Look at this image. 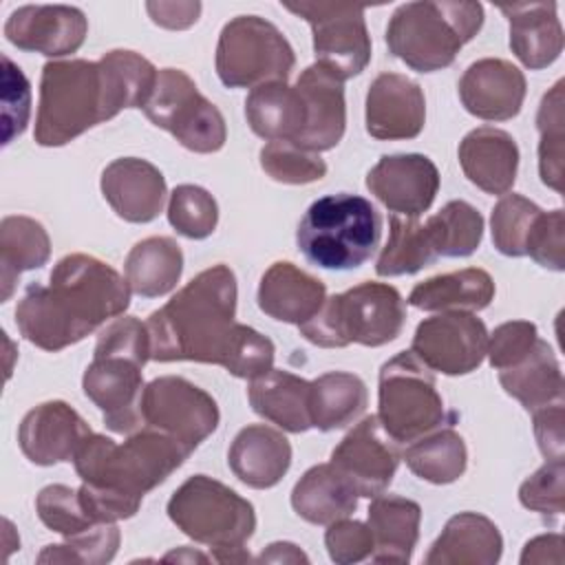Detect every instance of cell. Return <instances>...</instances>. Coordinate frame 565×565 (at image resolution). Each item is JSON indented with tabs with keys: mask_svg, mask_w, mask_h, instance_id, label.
Returning a JSON list of instances; mask_svg holds the SVG:
<instances>
[{
	"mask_svg": "<svg viewBox=\"0 0 565 565\" xmlns=\"http://www.w3.org/2000/svg\"><path fill=\"white\" fill-rule=\"evenodd\" d=\"M157 79V68L139 53L115 49L99 62H46L40 79L35 141L64 146L88 128L113 119L124 108H143Z\"/></svg>",
	"mask_w": 565,
	"mask_h": 565,
	"instance_id": "1",
	"label": "cell"
},
{
	"mask_svg": "<svg viewBox=\"0 0 565 565\" xmlns=\"http://www.w3.org/2000/svg\"><path fill=\"white\" fill-rule=\"evenodd\" d=\"M130 305V287L108 263L88 254L57 260L49 282H31L15 307V324L24 340L62 351Z\"/></svg>",
	"mask_w": 565,
	"mask_h": 565,
	"instance_id": "2",
	"label": "cell"
},
{
	"mask_svg": "<svg viewBox=\"0 0 565 565\" xmlns=\"http://www.w3.org/2000/svg\"><path fill=\"white\" fill-rule=\"evenodd\" d=\"M192 452L170 435L143 428L124 444L90 433L73 463L82 479L77 490L93 523H117L137 514L141 499L163 483Z\"/></svg>",
	"mask_w": 565,
	"mask_h": 565,
	"instance_id": "3",
	"label": "cell"
},
{
	"mask_svg": "<svg viewBox=\"0 0 565 565\" xmlns=\"http://www.w3.org/2000/svg\"><path fill=\"white\" fill-rule=\"evenodd\" d=\"M236 316V276L218 263L196 274L146 320L150 360L223 364Z\"/></svg>",
	"mask_w": 565,
	"mask_h": 565,
	"instance_id": "4",
	"label": "cell"
},
{
	"mask_svg": "<svg viewBox=\"0 0 565 565\" xmlns=\"http://www.w3.org/2000/svg\"><path fill=\"white\" fill-rule=\"evenodd\" d=\"M148 360L150 335L146 322L124 316L99 333L82 386L113 433L128 435L141 426V395L146 388L141 369Z\"/></svg>",
	"mask_w": 565,
	"mask_h": 565,
	"instance_id": "5",
	"label": "cell"
},
{
	"mask_svg": "<svg viewBox=\"0 0 565 565\" xmlns=\"http://www.w3.org/2000/svg\"><path fill=\"white\" fill-rule=\"evenodd\" d=\"M382 216L364 196L338 192L313 201L296 230L302 256L322 269H355L377 249Z\"/></svg>",
	"mask_w": 565,
	"mask_h": 565,
	"instance_id": "6",
	"label": "cell"
},
{
	"mask_svg": "<svg viewBox=\"0 0 565 565\" xmlns=\"http://www.w3.org/2000/svg\"><path fill=\"white\" fill-rule=\"evenodd\" d=\"M483 24L479 2H408L388 20V51L408 68L433 73L455 62Z\"/></svg>",
	"mask_w": 565,
	"mask_h": 565,
	"instance_id": "7",
	"label": "cell"
},
{
	"mask_svg": "<svg viewBox=\"0 0 565 565\" xmlns=\"http://www.w3.org/2000/svg\"><path fill=\"white\" fill-rule=\"evenodd\" d=\"M170 521L192 541L207 545L218 563L249 561L245 543L256 530L254 505L225 483L194 475L168 501Z\"/></svg>",
	"mask_w": 565,
	"mask_h": 565,
	"instance_id": "8",
	"label": "cell"
},
{
	"mask_svg": "<svg viewBox=\"0 0 565 565\" xmlns=\"http://www.w3.org/2000/svg\"><path fill=\"white\" fill-rule=\"evenodd\" d=\"M406 322L399 291L386 282H360L324 300L320 311L300 324V335L316 347H382L393 342Z\"/></svg>",
	"mask_w": 565,
	"mask_h": 565,
	"instance_id": "9",
	"label": "cell"
},
{
	"mask_svg": "<svg viewBox=\"0 0 565 565\" xmlns=\"http://www.w3.org/2000/svg\"><path fill=\"white\" fill-rule=\"evenodd\" d=\"M377 417L397 444L415 441L446 424L433 371L413 351H402L382 364Z\"/></svg>",
	"mask_w": 565,
	"mask_h": 565,
	"instance_id": "10",
	"label": "cell"
},
{
	"mask_svg": "<svg viewBox=\"0 0 565 565\" xmlns=\"http://www.w3.org/2000/svg\"><path fill=\"white\" fill-rule=\"evenodd\" d=\"M294 64L291 44L265 18L238 15L218 35L216 75L227 88H256L267 82H285Z\"/></svg>",
	"mask_w": 565,
	"mask_h": 565,
	"instance_id": "11",
	"label": "cell"
},
{
	"mask_svg": "<svg viewBox=\"0 0 565 565\" xmlns=\"http://www.w3.org/2000/svg\"><path fill=\"white\" fill-rule=\"evenodd\" d=\"M143 113L192 152L210 154L225 146L227 128L221 110L199 93L192 77L181 68L159 71Z\"/></svg>",
	"mask_w": 565,
	"mask_h": 565,
	"instance_id": "12",
	"label": "cell"
},
{
	"mask_svg": "<svg viewBox=\"0 0 565 565\" xmlns=\"http://www.w3.org/2000/svg\"><path fill=\"white\" fill-rule=\"evenodd\" d=\"M287 11L307 20L320 64L342 79L360 75L371 62V38L364 7L347 2H285Z\"/></svg>",
	"mask_w": 565,
	"mask_h": 565,
	"instance_id": "13",
	"label": "cell"
},
{
	"mask_svg": "<svg viewBox=\"0 0 565 565\" xmlns=\"http://www.w3.org/2000/svg\"><path fill=\"white\" fill-rule=\"evenodd\" d=\"M218 406L210 393L185 377L152 380L141 395V422L196 450L218 426Z\"/></svg>",
	"mask_w": 565,
	"mask_h": 565,
	"instance_id": "14",
	"label": "cell"
},
{
	"mask_svg": "<svg viewBox=\"0 0 565 565\" xmlns=\"http://www.w3.org/2000/svg\"><path fill=\"white\" fill-rule=\"evenodd\" d=\"M411 351L430 371L466 375L483 362L488 331L486 324L468 311H441L417 324Z\"/></svg>",
	"mask_w": 565,
	"mask_h": 565,
	"instance_id": "15",
	"label": "cell"
},
{
	"mask_svg": "<svg viewBox=\"0 0 565 565\" xmlns=\"http://www.w3.org/2000/svg\"><path fill=\"white\" fill-rule=\"evenodd\" d=\"M399 444L384 430L377 415L364 417L333 448L331 463L347 477L360 497L373 499L382 494L402 459Z\"/></svg>",
	"mask_w": 565,
	"mask_h": 565,
	"instance_id": "16",
	"label": "cell"
},
{
	"mask_svg": "<svg viewBox=\"0 0 565 565\" xmlns=\"http://www.w3.org/2000/svg\"><path fill=\"white\" fill-rule=\"evenodd\" d=\"M366 188L393 214L417 218L435 201L439 172L426 154H384L369 170Z\"/></svg>",
	"mask_w": 565,
	"mask_h": 565,
	"instance_id": "17",
	"label": "cell"
},
{
	"mask_svg": "<svg viewBox=\"0 0 565 565\" xmlns=\"http://www.w3.org/2000/svg\"><path fill=\"white\" fill-rule=\"evenodd\" d=\"M86 31V15L68 4H26L15 9L4 24V35L13 46L49 57L75 53Z\"/></svg>",
	"mask_w": 565,
	"mask_h": 565,
	"instance_id": "18",
	"label": "cell"
},
{
	"mask_svg": "<svg viewBox=\"0 0 565 565\" xmlns=\"http://www.w3.org/2000/svg\"><path fill=\"white\" fill-rule=\"evenodd\" d=\"M296 88L305 104V128L291 143L309 152L335 148L347 128L344 79L316 62L300 73Z\"/></svg>",
	"mask_w": 565,
	"mask_h": 565,
	"instance_id": "19",
	"label": "cell"
},
{
	"mask_svg": "<svg viewBox=\"0 0 565 565\" xmlns=\"http://www.w3.org/2000/svg\"><path fill=\"white\" fill-rule=\"evenodd\" d=\"M90 435L88 424L62 399H51L31 408L18 428V444L35 466L71 461Z\"/></svg>",
	"mask_w": 565,
	"mask_h": 565,
	"instance_id": "20",
	"label": "cell"
},
{
	"mask_svg": "<svg viewBox=\"0 0 565 565\" xmlns=\"http://www.w3.org/2000/svg\"><path fill=\"white\" fill-rule=\"evenodd\" d=\"M426 99L417 82L380 73L366 93V132L382 141L413 139L424 130Z\"/></svg>",
	"mask_w": 565,
	"mask_h": 565,
	"instance_id": "21",
	"label": "cell"
},
{
	"mask_svg": "<svg viewBox=\"0 0 565 565\" xmlns=\"http://www.w3.org/2000/svg\"><path fill=\"white\" fill-rule=\"evenodd\" d=\"M457 88L463 108L486 121L512 119L525 99L523 73L501 57L472 62L463 71Z\"/></svg>",
	"mask_w": 565,
	"mask_h": 565,
	"instance_id": "22",
	"label": "cell"
},
{
	"mask_svg": "<svg viewBox=\"0 0 565 565\" xmlns=\"http://www.w3.org/2000/svg\"><path fill=\"white\" fill-rule=\"evenodd\" d=\"M99 185L113 212L128 223L154 221L166 203V179L146 159L121 157L110 161Z\"/></svg>",
	"mask_w": 565,
	"mask_h": 565,
	"instance_id": "23",
	"label": "cell"
},
{
	"mask_svg": "<svg viewBox=\"0 0 565 565\" xmlns=\"http://www.w3.org/2000/svg\"><path fill=\"white\" fill-rule=\"evenodd\" d=\"M459 166L470 183L488 194H505L516 179L519 146L510 132L481 126L459 143Z\"/></svg>",
	"mask_w": 565,
	"mask_h": 565,
	"instance_id": "24",
	"label": "cell"
},
{
	"mask_svg": "<svg viewBox=\"0 0 565 565\" xmlns=\"http://www.w3.org/2000/svg\"><path fill=\"white\" fill-rule=\"evenodd\" d=\"M327 300L324 282L302 271L289 260L274 263L260 278L258 307L269 318L305 324L311 320Z\"/></svg>",
	"mask_w": 565,
	"mask_h": 565,
	"instance_id": "25",
	"label": "cell"
},
{
	"mask_svg": "<svg viewBox=\"0 0 565 565\" xmlns=\"http://www.w3.org/2000/svg\"><path fill=\"white\" fill-rule=\"evenodd\" d=\"M227 463L245 486L274 488L291 466V444L271 426L249 424L234 437Z\"/></svg>",
	"mask_w": 565,
	"mask_h": 565,
	"instance_id": "26",
	"label": "cell"
},
{
	"mask_svg": "<svg viewBox=\"0 0 565 565\" xmlns=\"http://www.w3.org/2000/svg\"><path fill=\"white\" fill-rule=\"evenodd\" d=\"M499 9L510 22V49L523 66L539 71L558 60L563 26L556 2H516Z\"/></svg>",
	"mask_w": 565,
	"mask_h": 565,
	"instance_id": "27",
	"label": "cell"
},
{
	"mask_svg": "<svg viewBox=\"0 0 565 565\" xmlns=\"http://www.w3.org/2000/svg\"><path fill=\"white\" fill-rule=\"evenodd\" d=\"M503 539L499 527L483 514L459 512L426 554L428 565H494L501 558Z\"/></svg>",
	"mask_w": 565,
	"mask_h": 565,
	"instance_id": "28",
	"label": "cell"
},
{
	"mask_svg": "<svg viewBox=\"0 0 565 565\" xmlns=\"http://www.w3.org/2000/svg\"><path fill=\"white\" fill-rule=\"evenodd\" d=\"M311 382L280 369L249 380L247 397L256 415L276 424L287 433H305L313 428L309 411Z\"/></svg>",
	"mask_w": 565,
	"mask_h": 565,
	"instance_id": "29",
	"label": "cell"
},
{
	"mask_svg": "<svg viewBox=\"0 0 565 565\" xmlns=\"http://www.w3.org/2000/svg\"><path fill=\"white\" fill-rule=\"evenodd\" d=\"M419 503L395 494L373 497L369 505V530L373 536L371 561L408 563L419 539Z\"/></svg>",
	"mask_w": 565,
	"mask_h": 565,
	"instance_id": "30",
	"label": "cell"
},
{
	"mask_svg": "<svg viewBox=\"0 0 565 565\" xmlns=\"http://www.w3.org/2000/svg\"><path fill=\"white\" fill-rule=\"evenodd\" d=\"M355 488L342 477L335 466L318 463L309 468L291 490V508L313 525H329L349 516L358 505Z\"/></svg>",
	"mask_w": 565,
	"mask_h": 565,
	"instance_id": "31",
	"label": "cell"
},
{
	"mask_svg": "<svg viewBox=\"0 0 565 565\" xmlns=\"http://www.w3.org/2000/svg\"><path fill=\"white\" fill-rule=\"evenodd\" d=\"M499 384L508 395L521 402L525 411H536L563 402L561 364L545 340H536L523 360L499 371Z\"/></svg>",
	"mask_w": 565,
	"mask_h": 565,
	"instance_id": "32",
	"label": "cell"
},
{
	"mask_svg": "<svg viewBox=\"0 0 565 565\" xmlns=\"http://www.w3.org/2000/svg\"><path fill=\"white\" fill-rule=\"evenodd\" d=\"M249 128L267 141H296L305 128V104L296 86L267 82L245 99Z\"/></svg>",
	"mask_w": 565,
	"mask_h": 565,
	"instance_id": "33",
	"label": "cell"
},
{
	"mask_svg": "<svg viewBox=\"0 0 565 565\" xmlns=\"http://www.w3.org/2000/svg\"><path fill=\"white\" fill-rule=\"evenodd\" d=\"M494 298V280L486 269L466 267L433 276L413 287L408 305L424 311H481Z\"/></svg>",
	"mask_w": 565,
	"mask_h": 565,
	"instance_id": "34",
	"label": "cell"
},
{
	"mask_svg": "<svg viewBox=\"0 0 565 565\" xmlns=\"http://www.w3.org/2000/svg\"><path fill=\"white\" fill-rule=\"evenodd\" d=\"M183 271V254L174 238L150 236L139 241L126 256L124 276L137 296L159 298L170 294Z\"/></svg>",
	"mask_w": 565,
	"mask_h": 565,
	"instance_id": "35",
	"label": "cell"
},
{
	"mask_svg": "<svg viewBox=\"0 0 565 565\" xmlns=\"http://www.w3.org/2000/svg\"><path fill=\"white\" fill-rule=\"evenodd\" d=\"M51 256V241L42 223L29 216H4L0 223V285L2 302L15 289L22 271L42 267Z\"/></svg>",
	"mask_w": 565,
	"mask_h": 565,
	"instance_id": "36",
	"label": "cell"
},
{
	"mask_svg": "<svg viewBox=\"0 0 565 565\" xmlns=\"http://www.w3.org/2000/svg\"><path fill=\"white\" fill-rule=\"evenodd\" d=\"M366 402L369 393L358 375L347 371H329L311 382V424L324 433L344 428L364 413Z\"/></svg>",
	"mask_w": 565,
	"mask_h": 565,
	"instance_id": "37",
	"label": "cell"
},
{
	"mask_svg": "<svg viewBox=\"0 0 565 565\" xmlns=\"http://www.w3.org/2000/svg\"><path fill=\"white\" fill-rule=\"evenodd\" d=\"M402 457L413 475L437 486L457 481L468 463L466 444L452 428H441L415 439Z\"/></svg>",
	"mask_w": 565,
	"mask_h": 565,
	"instance_id": "38",
	"label": "cell"
},
{
	"mask_svg": "<svg viewBox=\"0 0 565 565\" xmlns=\"http://www.w3.org/2000/svg\"><path fill=\"white\" fill-rule=\"evenodd\" d=\"M388 223L391 234L375 265L377 276L415 274L439 258L426 223L399 214H393Z\"/></svg>",
	"mask_w": 565,
	"mask_h": 565,
	"instance_id": "39",
	"label": "cell"
},
{
	"mask_svg": "<svg viewBox=\"0 0 565 565\" xmlns=\"http://www.w3.org/2000/svg\"><path fill=\"white\" fill-rule=\"evenodd\" d=\"M424 223L430 232L437 256H470L483 236V216L466 201H448Z\"/></svg>",
	"mask_w": 565,
	"mask_h": 565,
	"instance_id": "40",
	"label": "cell"
},
{
	"mask_svg": "<svg viewBox=\"0 0 565 565\" xmlns=\"http://www.w3.org/2000/svg\"><path fill=\"white\" fill-rule=\"evenodd\" d=\"M563 82L558 79L550 93L543 95L536 115V128L541 132L539 174L541 181L556 192H563Z\"/></svg>",
	"mask_w": 565,
	"mask_h": 565,
	"instance_id": "41",
	"label": "cell"
},
{
	"mask_svg": "<svg viewBox=\"0 0 565 565\" xmlns=\"http://www.w3.org/2000/svg\"><path fill=\"white\" fill-rule=\"evenodd\" d=\"M543 210L521 194H503L492 210V243L503 256H525L530 232Z\"/></svg>",
	"mask_w": 565,
	"mask_h": 565,
	"instance_id": "42",
	"label": "cell"
},
{
	"mask_svg": "<svg viewBox=\"0 0 565 565\" xmlns=\"http://www.w3.org/2000/svg\"><path fill=\"white\" fill-rule=\"evenodd\" d=\"M119 527L115 523H97L79 534L66 536L60 545H46L38 563H88L102 565L113 561L119 547Z\"/></svg>",
	"mask_w": 565,
	"mask_h": 565,
	"instance_id": "43",
	"label": "cell"
},
{
	"mask_svg": "<svg viewBox=\"0 0 565 565\" xmlns=\"http://www.w3.org/2000/svg\"><path fill=\"white\" fill-rule=\"evenodd\" d=\"M170 225L185 238H207L218 223V205L214 196L199 185H177L168 203Z\"/></svg>",
	"mask_w": 565,
	"mask_h": 565,
	"instance_id": "44",
	"label": "cell"
},
{
	"mask_svg": "<svg viewBox=\"0 0 565 565\" xmlns=\"http://www.w3.org/2000/svg\"><path fill=\"white\" fill-rule=\"evenodd\" d=\"M260 168L278 183L305 185L327 174V163L318 152H309L291 141H269L260 150Z\"/></svg>",
	"mask_w": 565,
	"mask_h": 565,
	"instance_id": "45",
	"label": "cell"
},
{
	"mask_svg": "<svg viewBox=\"0 0 565 565\" xmlns=\"http://www.w3.org/2000/svg\"><path fill=\"white\" fill-rule=\"evenodd\" d=\"M274 342L247 324H234V333L223 358V369L243 380H256L274 369Z\"/></svg>",
	"mask_w": 565,
	"mask_h": 565,
	"instance_id": "46",
	"label": "cell"
},
{
	"mask_svg": "<svg viewBox=\"0 0 565 565\" xmlns=\"http://www.w3.org/2000/svg\"><path fill=\"white\" fill-rule=\"evenodd\" d=\"M35 512L49 530L62 534L64 539L97 525L84 512L77 490L62 483H53L40 490L35 497Z\"/></svg>",
	"mask_w": 565,
	"mask_h": 565,
	"instance_id": "47",
	"label": "cell"
},
{
	"mask_svg": "<svg viewBox=\"0 0 565 565\" xmlns=\"http://www.w3.org/2000/svg\"><path fill=\"white\" fill-rule=\"evenodd\" d=\"M519 501L543 516L561 514L565 505V461H545L521 483Z\"/></svg>",
	"mask_w": 565,
	"mask_h": 565,
	"instance_id": "48",
	"label": "cell"
},
{
	"mask_svg": "<svg viewBox=\"0 0 565 565\" xmlns=\"http://www.w3.org/2000/svg\"><path fill=\"white\" fill-rule=\"evenodd\" d=\"M31 115V86L22 68L2 55V143L22 135Z\"/></svg>",
	"mask_w": 565,
	"mask_h": 565,
	"instance_id": "49",
	"label": "cell"
},
{
	"mask_svg": "<svg viewBox=\"0 0 565 565\" xmlns=\"http://www.w3.org/2000/svg\"><path fill=\"white\" fill-rule=\"evenodd\" d=\"M525 256L536 260L541 267L563 271L565 267V214L563 210L541 212L527 245Z\"/></svg>",
	"mask_w": 565,
	"mask_h": 565,
	"instance_id": "50",
	"label": "cell"
},
{
	"mask_svg": "<svg viewBox=\"0 0 565 565\" xmlns=\"http://www.w3.org/2000/svg\"><path fill=\"white\" fill-rule=\"evenodd\" d=\"M536 340H539L536 324H532L527 320H510V322L499 324L492 331V335L488 338L486 353L490 358V364L497 371H501V369H508V366L516 364L519 360H523Z\"/></svg>",
	"mask_w": 565,
	"mask_h": 565,
	"instance_id": "51",
	"label": "cell"
},
{
	"mask_svg": "<svg viewBox=\"0 0 565 565\" xmlns=\"http://www.w3.org/2000/svg\"><path fill=\"white\" fill-rule=\"evenodd\" d=\"M324 545L329 558L340 565L360 563L373 554V536L369 525L349 521L347 516L329 523V530L324 532Z\"/></svg>",
	"mask_w": 565,
	"mask_h": 565,
	"instance_id": "52",
	"label": "cell"
},
{
	"mask_svg": "<svg viewBox=\"0 0 565 565\" xmlns=\"http://www.w3.org/2000/svg\"><path fill=\"white\" fill-rule=\"evenodd\" d=\"M534 435L547 461H563V402L547 404L534 413Z\"/></svg>",
	"mask_w": 565,
	"mask_h": 565,
	"instance_id": "53",
	"label": "cell"
},
{
	"mask_svg": "<svg viewBox=\"0 0 565 565\" xmlns=\"http://www.w3.org/2000/svg\"><path fill=\"white\" fill-rule=\"evenodd\" d=\"M146 9L159 26L188 29L199 20L201 2H148Z\"/></svg>",
	"mask_w": 565,
	"mask_h": 565,
	"instance_id": "54",
	"label": "cell"
},
{
	"mask_svg": "<svg viewBox=\"0 0 565 565\" xmlns=\"http://www.w3.org/2000/svg\"><path fill=\"white\" fill-rule=\"evenodd\" d=\"M521 563H563V536L561 534H543L525 543Z\"/></svg>",
	"mask_w": 565,
	"mask_h": 565,
	"instance_id": "55",
	"label": "cell"
},
{
	"mask_svg": "<svg viewBox=\"0 0 565 565\" xmlns=\"http://www.w3.org/2000/svg\"><path fill=\"white\" fill-rule=\"evenodd\" d=\"M258 561H274V563H280V561H289V563H307L309 558L294 545V543H271L260 556Z\"/></svg>",
	"mask_w": 565,
	"mask_h": 565,
	"instance_id": "56",
	"label": "cell"
},
{
	"mask_svg": "<svg viewBox=\"0 0 565 565\" xmlns=\"http://www.w3.org/2000/svg\"><path fill=\"white\" fill-rule=\"evenodd\" d=\"M163 561H207V556L203 554H192V552H172V554H166Z\"/></svg>",
	"mask_w": 565,
	"mask_h": 565,
	"instance_id": "57",
	"label": "cell"
}]
</instances>
